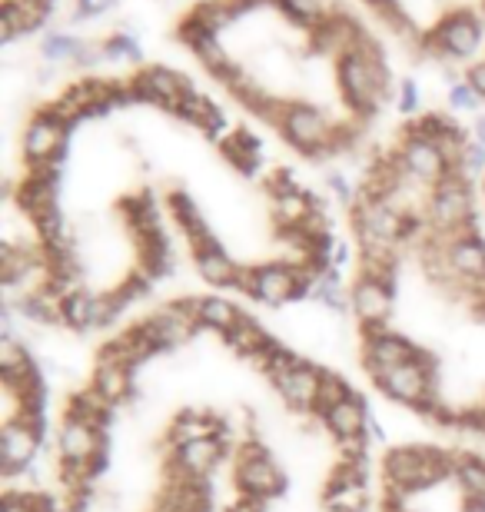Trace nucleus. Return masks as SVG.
Segmentation results:
<instances>
[{
	"label": "nucleus",
	"instance_id": "obj_11",
	"mask_svg": "<svg viewBox=\"0 0 485 512\" xmlns=\"http://www.w3.org/2000/svg\"><path fill=\"white\" fill-rule=\"evenodd\" d=\"M449 100H452V107H462V110H469V107H476V104H479V97L472 94V87H469V84H452Z\"/></svg>",
	"mask_w": 485,
	"mask_h": 512
},
{
	"label": "nucleus",
	"instance_id": "obj_2",
	"mask_svg": "<svg viewBox=\"0 0 485 512\" xmlns=\"http://www.w3.org/2000/svg\"><path fill=\"white\" fill-rule=\"evenodd\" d=\"M485 143L426 110L349 190L339 296L353 376L416 433L485 443Z\"/></svg>",
	"mask_w": 485,
	"mask_h": 512
},
{
	"label": "nucleus",
	"instance_id": "obj_14",
	"mask_svg": "<svg viewBox=\"0 0 485 512\" xmlns=\"http://www.w3.org/2000/svg\"><path fill=\"white\" fill-rule=\"evenodd\" d=\"M107 7H113V0H77V17H94Z\"/></svg>",
	"mask_w": 485,
	"mask_h": 512
},
{
	"label": "nucleus",
	"instance_id": "obj_7",
	"mask_svg": "<svg viewBox=\"0 0 485 512\" xmlns=\"http://www.w3.org/2000/svg\"><path fill=\"white\" fill-rule=\"evenodd\" d=\"M273 4L280 7L290 20H296L299 27H309V30H313L319 20L326 17L323 0H273Z\"/></svg>",
	"mask_w": 485,
	"mask_h": 512
},
{
	"label": "nucleus",
	"instance_id": "obj_9",
	"mask_svg": "<svg viewBox=\"0 0 485 512\" xmlns=\"http://www.w3.org/2000/svg\"><path fill=\"white\" fill-rule=\"evenodd\" d=\"M80 40L70 37V34H47L44 37V57L47 60H67V57H77L80 54Z\"/></svg>",
	"mask_w": 485,
	"mask_h": 512
},
{
	"label": "nucleus",
	"instance_id": "obj_13",
	"mask_svg": "<svg viewBox=\"0 0 485 512\" xmlns=\"http://www.w3.org/2000/svg\"><path fill=\"white\" fill-rule=\"evenodd\" d=\"M466 84L472 87V94H476V97H482V100H485V60H479V64L469 70Z\"/></svg>",
	"mask_w": 485,
	"mask_h": 512
},
{
	"label": "nucleus",
	"instance_id": "obj_15",
	"mask_svg": "<svg viewBox=\"0 0 485 512\" xmlns=\"http://www.w3.org/2000/svg\"><path fill=\"white\" fill-rule=\"evenodd\" d=\"M263 4H266V0H230V7H233V14H236V17L250 14V10L263 7Z\"/></svg>",
	"mask_w": 485,
	"mask_h": 512
},
{
	"label": "nucleus",
	"instance_id": "obj_1",
	"mask_svg": "<svg viewBox=\"0 0 485 512\" xmlns=\"http://www.w3.org/2000/svg\"><path fill=\"white\" fill-rule=\"evenodd\" d=\"M373 396L270 313L150 306L54 380L4 512H373Z\"/></svg>",
	"mask_w": 485,
	"mask_h": 512
},
{
	"label": "nucleus",
	"instance_id": "obj_12",
	"mask_svg": "<svg viewBox=\"0 0 485 512\" xmlns=\"http://www.w3.org/2000/svg\"><path fill=\"white\" fill-rule=\"evenodd\" d=\"M416 107H419L416 84H412V80H402V87H399V110H406V114H412Z\"/></svg>",
	"mask_w": 485,
	"mask_h": 512
},
{
	"label": "nucleus",
	"instance_id": "obj_10",
	"mask_svg": "<svg viewBox=\"0 0 485 512\" xmlns=\"http://www.w3.org/2000/svg\"><path fill=\"white\" fill-rule=\"evenodd\" d=\"M103 54H107L110 60H120V57L140 60V44L130 34H113L107 44H103Z\"/></svg>",
	"mask_w": 485,
	"mask_h": 512
},
{
	"label": "nucleus",
	"instance_id": "obj_8",
	"mask_svg": "<svg viewBox=\"0 0 485 512\" xmlns=\"http://www.w3.org/2000/svg\"><path fill=\"white\" fill-rule=\"evenodd\" d=\"M369 7L376 10L379 17L386 20V24L396 30V34H406V37H419V30L412 27V20L406 17V10L399 7V0H366Z\"/></svg>",
	"mask_w": 485,
	"mask_h": 512
},
{
	"label": "nucleus",
	"instance_id": "obj_16",
	"mask_svg": "<svg viewBox=\"0 0 485 512\" xmlns=\"http://www.w3.org/2000/svg\"><path fill=\"white\" fill-rule=\"evenodd\" d=\"M479 190H482V210H485V173L479 177Z\"/></svg>",
	"mask_w": 485,
	"mask_h": 512
},
{
	"label": "nucleus",
	"instance_id": "obj_5",
	"mask_svg": "<svg viewBox=\"0 0 485 512\" xmlns=\"http://www.w3.org/2000/svg\"><path fill=\"white\" fill-rule=\"evenodd\" d=\"M50 10L54 7L37 4V0H4V7H0V40L10 44V40H17L20 34H30V30L44 27Z\"/></svg>",
	"mask_w": 485,
	"mask_h": 512
},
{
	"label": "nucleus",
	"instance_id": "obj_6",
	"mask_svg": "<svg viewBox=\"0 0 485 512\" xmlns=\"http://www.w3.org/2000/svg\"><path fill=\"white\" fill-rule=\"evenodd\" d=\"M190 14L200 20V24L210 30V34L216 37L220 30H226L236 20V14H233V7H230V0H200Z\"/></svg>",
	"mask_w": 485,
	"mask_h": 512
},
{
	"label": "nucleus",
	"instance_id": "obj_4",
	"mask_svg": "<svg viewBox=\"0 0 485 512\" xmlns=\"http://www.w3.org/2000/svg\"><path fill=\"white\" fill-rule=\"evenodd\" d=\"M479 40H482V20L472 10H456L429 37H419V44L426 54L466 60L479 50Z\"/></svg>",
	"mask_w": 485,
	"mask_h": 512
},
{
	"label": "nucleus",
	"instance_id": "obj_3",
	"mask_svg": "<svg viewBox=\"0 0 485 512\" xmlns=\"http://www.w3.org/2000/svg\"><path fill=\"white\" fill-rule=\"evenodd\" d=\"M373 512H485V443L429 433L383 443Z\"/></svg>",
	"mask_w": 485,
	"mask_h": 512
}]
</instances>
